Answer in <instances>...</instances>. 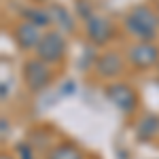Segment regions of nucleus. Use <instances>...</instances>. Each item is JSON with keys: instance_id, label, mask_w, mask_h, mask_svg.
I'll list each match as a JSON object with an SVG mask.
<instances>
[{"instance_id": "nucleus-1", "label": "nucleus", "mask_w": 159, "mask_h": 159, "mask_svg": "<svg viewBox=\"0 0 159 159\" xmlns=\"http://www.w3.org/2000/svg\"><path fill=\"white\" fill-rule=\"evenodd\" d=\"M123 25L138 40H153L159 32V15L147 4H138L123 17Z\"/></svg>"}, {"instance_id": "nucleus-2", "label": "nucleus", "mask_w": 159, "mask_h": 159, "mask_svg": "<svg viewBox=\"0 0 159 159\" xmlns=\"http://www.w3.org/2000/svg\"><path fill=\"white\" fill-rule=\"evenodd\" d=\"M66 55V40H64V34L60 30H51V32H45L43 34V40L36 49V57L43 60L49 66H55L60 64Z\"/></svg>"}, {"instance_id": "nucleus-3", "label": "nucleus", "mask_w": 159, "mask_h": 159, "mask_svg": "<svg viewBox=\"0 0 159 159\" xmlns=\"http://www.w3.org/2000/svg\"><path fill=\"white\" fill-rule=\"evenodd\" d=\"M53 81V72H51L49 64L43 60H30L24 64V83L32 93H40L43 89H47Z\"/></svg>"}, {"instance_id": "nucleus-4", "label": "nucleus", "mask_w": 159, "mask_h": 159, "mask_svg": "<svg viewBox=\"0 0 159 159\" xmlns=\"http://www.w3.org/2000/svg\"><path fill=\"white\" fill-rule=\"evenodd\" d=\"M127 61L136 70H148L153 66H159V47L151 40H138L127 51Z\"/></svg>"}, {"instance_id": "nucleus-5", "label": "nucleus", "mask_w": 159, "mask_h": 159, "mask_svg": "<svg viewBox=\"0 0 159 159\" xmlns=\"http://www.w3.org/2000/svg\"><path fill=\"white\" fill-rule=\"evenodd\" d=\"M106 98H108V102L115 108H119L121 112H134L136 106H138L136 91L129 85H125V83H110L106 87Z\"/></svg>"}, {"instance_id": "nucleus-6", "label": "nucleus", "mask_w": 159, "mask_h": 159, "mask_svg": "<svg viewBox=\"0 0 159 159\" xmlns=\"http://www.w3.org/2000/svg\"><path fill=\"white\" fill-rule=\"evenodd\" d=\"M13 38H15V45L21 51H32V49L36 51L40 40H43V34H40V28H36L34 24H30V21L24 19L13 30Z\"/></svg>"}, {"instance_id": "nucleus-7", "label": "nucleus", "mask_w": 159, "mask_h": 159, "mask_svg": "<svg viewBox=\"0 0 159 159\" xmlns=\"http://www.w3.org/2000/svg\"><path fill=\"white\" fill-rule=\"evenodd\" d=\"M85 32L87 38L93 43V45H106L110 38H112V24H110L106 17L102 15H91L87 17V24H85Z\"/></svg>"}, {"instance_id": "nucleus-8", "label": "nucleus", "mask_w": 159, "mask_h": 159, "mask_svg": "<svg viewBox=\"0 0 159 159\" xmlns=\"http://www.w3.org/2000/svg\"><path fill=\"white\" fill-rule=\"evenodd\" d=\"M96 72L102 79H117L123 72V57L115 51L102 53L96 61Z\"/></svg>"}, {"instance_id": "nucleus-9", "label": "nucleus", "mask_w": 159, "mask_h": 159, "mask_svg": "<svg viewBox=\"0 0 159 159\" xmlns=\"http://www.w3.org/2000/svg\"><path fill=\"white\" fill-rule=\"evenodd\" d=\"M49 15H51V24L60 28L61 34H72L74 32V17L70 15V11L61 4H51L49 9Z\"/></svg>"}, {"instance_id": "nucleus-10", "label": "nucleus", "mask_w": 159, "mask_h": 159, "mask_svg": "<svg viewBox=\"0 0 159 159\" xmlns=\"http://www.w3.org/2000/svg\"><path fill=\"white\" fill-rule=\"evenodd\" d=\"M157 134H159V117L153 115V112H148L136 125V138L140 142H147V140H153Z\"/></svg>"}, {"instance_id": "nucleus-11", "label": "nucleus", "mask_w": 159, "mask_h": 159, "mask_svg": "<svg viewBox=\"0 0 159 159\" xmlns=\"http://www.w3.org/2000/svg\"><path fill=\"white\" fill-rule=\"evenodd\" d=\"M47 159H83V153L81 148L70 144V142H64V144H57L49 151Z\"/></svg>"}, {"instance_id": "nucleus-12", "label": "nucleus", "mask_w": 159, "mask_h": 159, "mask_svg": "<svg viewBox=\"0 0 159 159\" xmlns=\"http://www.w3.org/2000/svg\"><path fill=\"white\" fill-rule=\"evenodd\" d=\"M24 19L34 24L36 28H49L51 25L49 11H43V9H28V11H24Z\"/></svg>"}, {"instance_id": "nucleus-13", "label": "nucleus", "mask_w": 159, "mask_h": 159, "mask_svg": "<svg viewBox=\"0 0 159 159\" xmlns=\"http://www.w3.org/2000/svg\"><path fill=\"white\" fill-rule=\"evenodd\" d=\"M17 153H19V157L21 159H34V155H32V148L28 147V144H17Z\"/></svg>"}, {"instance_id": "nucleus-14", "label": "nucleus", "mask_w": 159, "mask_h": 159, "mask_svg": "<svg viewBox=\"0 0 159 159\" xmlns=\"http://www.w3.org/2000/svg\"><path fill=\"white\" fill-rule=\"evenodd\" d=\"M7 132H9V121L2 119V138H7Z\"/></svg>"}, {"instance_id": "nucleus-15", "label": "nucleus", "mask_w": 159, "mask_h": 159, "mask_svg": "<svg viewBox=\"0 0 159 159\" xmlns=\"http://www.w3.org/2000/svg\"><path fill=\"white\" fill-rule=\"evenodd\" d=\"M0 159H13L11 155H0Z\"/></svg>"}, {"instance_id": "nucleus-16", "label": "nucleus", "mask_w": 159, "mask_h": 159, "mask_svg": "<svg viewBox=\"0 0 159 159\" xmlns=\"http://www.w3.org/2000/svg\"><path fill=\"white\" fill-rule=\"evenodd\" d=\"M36 2H45V0H36Z\"/></svg>"}]
</instances>
